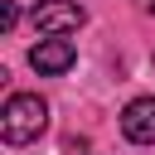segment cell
I'll use <instances>...</instances> for the list:
<instances>
[{"label":"cell","mask_w":155,"mask_h":155,"mask_svg":"<svg viewBox=\"0 0 155 155\" xmlns=\"http://www.w3.org/2000/svg\"><path fill=\"white\" fill-rule=\"evenodd\" d=\"M44 126H48V107H44V97H34V92H15V97L5 102V111H0V136H5V145H29V140L44 136Z\"/></svg>","instance_id":"cell-1"},{"label":"cell","mask_w":155,"mask_h":155,"mask_svg":"<svg viewBox=\"0 0 155 155\" xmlns=\"http://www.w3.org/2000/svg\"><path fill=\"white\" fill-rule=\"evenodd\" d=\"M29 19H34V29H39V34H48V39H63V34L82 29L87 10H82L78 0H39Z\"/></svg>","instance_id":"cell-2"},{"label":"cell","mask_w":155,"mask_h":155,"mask_svg":"<svg viewBox=\"0 0 155 155\" xmlns=\"http://www.w3.org/2000/svg\"><path fill=\"white\" fill-rule=\"evenodd\" d=\"M15 19H19V10H15V5H10V0H5V5H0V29H5V34H10V29H15Z\"/></svg>","instance_id":"cell-5"},{"label":"cell","mask_w":155,"mask_h":155,"mask_svg":"<svg viewBox=\"0 0 155 155\" xmlns=\"http://www.w3.org/2000/svg\"><path fill=\"white\" fill-rule=\"evenodd\" d=\"M29 63H34V73L58 78V73H68V68L78 63V48H73V39H39V44L29 48Z\"/></svg>","instance_id":"cell-3"},{"label":"cell","mask_w":155,"mask_h":155,"mask_svg":"<svg viewBox=\"0 0 155 155\" xmlns=\"http://www.w3.org/2000/svg\"><path fill=\"white\" fill-rule=\"evenodd\" d=\"M121 136L131 145H155V97H136L121 111Z\"/></svg>","instance_id":"cell-4"}]
</instances>
